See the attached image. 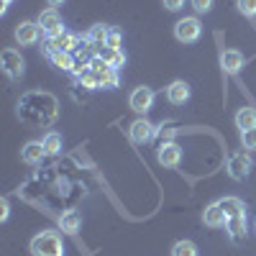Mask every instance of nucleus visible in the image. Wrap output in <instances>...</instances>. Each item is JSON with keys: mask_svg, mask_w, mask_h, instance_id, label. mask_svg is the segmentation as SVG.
Returning a JSON list of instances; mask_svg holds the SVG:
<instances>
[{"mask_svg": "<svg viewBox=\"0 0 256 256\" xmlns=\"http://www.w3.org/2000/svg\"><path fill=\"white\" fill-rule=\"evenodd\" d=\"M59 226L64 233H77L80 226H82V216L77 210H67V212H62V218H59Z\"/></svg>", "mask_w": 256, "mask_h": 256, "instance_id": "obj_19", "label": "nucleus"}, {"mask_svg": "<svg viewBox=\"0 0 256 256\" xmlns=\"http://www.w3.org/2000/svg\"><path fill=\"white\" fill-rule=\"evenodd\" d=\"M38 26L44 31L46 38H56L64 34V24H62V16L56 13V8H46L44 13L38 16Z\"/></svg>", "mask_w": 256, "mask_h": 256, "instance_id": "obj_3", "label": "nucleus"}, {"mask_svg": "<svg viewBox=\"0 0 256 256\" xmlns=\"http://www.w3.org/2000/svg\"><path fill=\"white\" fill-rule=\"evenodd\" d=\"M46 3H49L52 8H59V6H64V0H46Z\"/></svg>", "mask_w": 256, "mask_h": 256, "instance_id": "obj_32", "label": "nucleus"}, {"mask_svg": "<svg viewBox=\"0 0 256 256\" xmlns=\"http://www.w3.org/2000/svg\"><path fill=\"white\" fill-rule=\"evenodd\" d=\"M220 67L226 74H238L241 67H244V54L236 52V49H226L220 54Z\"/></svg>", "mask_w": 256, "mask_h": 256, "instance_id": "obj_11", "label": "nucleus"}, {"mask_svg": "<svg viewBox=\"0 0 256 256\" xmlns=\"http://www.w3.org/2000/svg\"><path fill=\"white\" fill-rule=\"evenodd\" d=\"M98 88H108V90L118 88V70L108 67L105 72H98Z\"/></svg>", "mask_w": 256, "mask_h": 256, "instance_id": "obj_23", "label": "nucleus"}, {"mask_svg": "<svg viewBox=\"0 0 256 256\" xmlns=\"http://www.w3.org/2000/svg\"><path fill=\"white\" fill-rule=\"evenodd\" d=\"M174 36L177 41H182V44H195V41L202 36V24L198 16H190V18H182L174 24Z\"/></svg>", "mask_w": 256, "mask_h": 256, "instance_id": "obj_2", "label": "nucleus"}, {"mask_svg": "<svg viewBox=\"0 0 256 256\" xmlns=\"http://www.w3.org/2000/svg\"><path fill=\"white\" fill-rule=\"evenodd\" d=\"M49 59H52V64H54V67H59V70H74V64H77V59L70 54V52H49L46 54Z\"/></svg>", "mask_w": 256, "mask_h": 256, "instance_id": "obj_21", "label": "nucleus"}, {"mask_svg": "<svg viewBox=\"0 0 256 256\" xmlns=\"http://www.w3.org/2000/svg\"><path fill=\"white\" fill-rule=\"evenodd\" d=\"M8 200H0V220H8Z\"/></svg>", "mask_w": 256, "mask_h": 256, "instance_id": "obj_30", "label": "nucleus"}, {"mask_svg": "<svg viewBox=\"0 0 256 256\" xmlns=\"http://www.w3.org/2000/svg\"><path fill=\"white\" fill-rule=\"evenodd\" d=\"M120 44H123V34H120V31H116V28H110L108 41H105V46H110V49H120Z\"/></svg>", "mask_w": 256, "mask_h": 256, "instance_id": "obj_27", "label": "nucleus"}, {"mask_svg": "<svg viewBox=\"0 0 256 256\" xmlns=\"http://www.w3.org/2000/svg\"><path fill=\"white\" fill-rule=\"evenodd\" d=\"M218 205L223 208V212H226L228 220H230V218H238V216H246V205H244V200H238V198H223V200H218Z\"/></svg>", "mask_w": 256, "mask_h": 256, "instance_id": "obj_17", "label": "nucleus"}, {"mask_svg": "<svg viewBox=\"0 0 256 256\" xmlns=\"http://www.w3.org/2000/svg\"><path fill=\"white\" fill-rule=\"evenodd\" d=\"M80 46V36L77 34H67V31H64L62 36H56V38H49L46 41V54L49 52H74Z\"/></svg>", "mask_w": 256, "mask_h": 256, "instance_id": "obj_9", "label": "nucleus"}, {"mask_svg": "<svg viewBox=\"0 0 256 256\" xmlns=\"http://www.w3.org/2000/svg\"><path fill=\"white\" fill-rule=\"evenodd\" d=\"M159 134V128L154 123H148V120H134L131 128H128V136H131L134 144H148V141H154V136Z\"/></svg>", "mask_w": 256, "mask_h": 256, "instance_id": "obj_5", "label": "nucleus"}, {"mask_svg": "<svg viewBox=\"0 0 256 256\" xmlns=\"http://www.w3.org/2000/svg\"><path fill=\"white\" fill-rule=\"evenodd\" d=\"M20 156H24L26 164H38L41 159L46 156V148H44V144L31 141V144H26L24 148H20Z\"/></svg>", "mask_w": 256, "mask_h": 256, "instance_id": "obj_15", "label": "nucleus"}, {"mask_svg": "<svg viewBox=\"0 0 256 256\" xmlns=\"http://www.w3.org/2000/svg\"><path fill=\"white\" fill-rule=\"evenodd\" d=\"M241 144H244V148H256V128L241 134Z\"/></svg>", "mask_w": 256, "mask_h": 256, "instance_id": "obj_28", "label": "nucleus"}, {"mask_svg": "<svg viewBox=\"0 0 256 256\" xmlns=\"http://www.w3.org/2000/svg\"><path fill=\"white\" fill-rule=\"evenodd\" d=\"M254 228H256V220H254Z\"/></svg>", "mask_w": 256, "mask_h": 256, "instance_id": "obj_34", "label": "nucleus"}, {"mask_svg": "<svg viewBox=\"0 0 256 256\" xmlns=\"http://www.w3.org/2000/svg\"><path fill=\"white\" fill-rule=\"evenodd\" d=\"M0 59H3V72L10 77V80H18L20 74H24V56H20L16 49H6L3 54H0Z\"/></svg>", "mask_w": 256, "mask_h": 256, "instance_id": "obj_6", "label": "nucleus"}, {"mask_svg": "<svg viewBox=\"0 0 256 256\" xmlns=\"http://www.w3.org/2000/svg\"><path fill=\"white\" fill-rule=\"evenodd\" d=\"M98 56H100V59H102L105 64H110L113 70H120L123 64H126V54H123V49H110V46H100Z\"/></svg>", "mask_w": 256, "mask_h": 256, "instance_id": "obj_16", "label": "nucleus"}, {"mask_svg": "<svg viewBox=\"0 0 256 256\" xmlns=\"http://www.w3.org/2000/svg\"><path fill=\"white\" fill-rule=\"evenodd\" d=\"M10 3H13V0H3V6H0V13H6V10H8V6H10Z\"/></svg>", "mask_w": 256, "mask_h": 256, "instance_id": "obj_33", "label": "nucleus"}, {"mask_svg": "<svg viewBox=\"0 0 256 256\" xmlns=\"http://www.w3.org/2000/svg\"><path fill=\"white\" fill-rule=\"evenodd\" d=\"M128 102H131V108L136 113H148L154 108V90L152 88H136L131 92V98H128Z\"/></svg>", "mask_w": 256, "mask_h": 256, "instance_id": "obj_7", "label": "nucleus"}, {"mask_svg": "<svg viewBox=\"0 0 256 256\" xmlns=\"http://www.w3.org/2000/svg\"><path fill=\"white\" fill-rule=\"evenodd\" d=\"M34 256H64V244L56 230H41L31 238Z\"/></svg>", "mask_w": 256, "mask_h": 256, "instance_id": "obj_1", "label": "nucleus"}, {"mask_svg": "<svg viewBox=\"0 0 256 256\" xmlns=\"http://www.w3.org/2000/svg\"><path fill=\"white\" fill-rule=\"evenodd\" d=\"M172 256H198V246L192 241H177L172 246Z\"/></svg>", "mask_w": 256, "mask_h": 256, "instance_id": "obj_24", "label": "nucleus"}, {"mask_svg": "<svg viewBox=\"0 0 256 256\" xmlns=\"http://www.w3.org/2000/svg\"><path fill=\"white\" fill-rule=\"evenodd\" d=\"M238 10L246 16V18H254L256 16V0H236Z\"/></svg>", "mask_w": 256, "mask_h": 256, "instance_id": "obj_25", "label": "nucleus"}, {"mask_svg": "<svg viewBox=\"0 0 256 256\" xmlns=\"http://www.w3.org/2000/svg\"><path fill=\"white\" fill-rule=\"evenodd\" d=\"M166 100L172 102V105H184L190 100V84L184 80H174L166 88Z\"/></svg>", "mask_w": 256, "mask_h": 256, "instance_id": "obj_12", "label": "nucleus"}, {"mask_svg": "<svg viewBox=\"0 0 256 256\" xmlns=\"http://www.w3.org/2000/svg\"><path fill=\"white\" fill-rule=\"evenodd\" d=\"M108 34H110L108 26L95 24V26L88 31V36H84V44H90L92 52H100V46H105V41H108Z\"/></svg>", "mask_w": 256, "mask_h": 256, "instance_id": "obj_14", "label": "nucleus"}, {"mask_svg": "<svg viewBox=\"0 0 256 256\" xmlns=\"http://www.w3.org/2000/svg\"><path fill=\"white\" fill-rule=\"evenodd\" d=\"M44 34L41 31V26L38 24H31V20H24L18 28H16V41L20 46H34L36 41H38V36Z\"/></svg>", "mask_w": 256, "mask_h": 256, "instance_id": "obj_8", "label": "nucleus"}, {"mask_svg": "<svg viewBox=\"0 0 256 256\" xmlns=\"http://www.w3.org/2000/svg\"><path fill=\"white\" fill-rule=\"evenodd\" d=\"M174 136H177V128H166V131H162V138H164V144H166V141H172Z\"/></svg>", "mask_w": 256, "mask_h": 256, "instance_id": "obj_31", "label": "nucleus"}, {"mask_svg": "<svg viewBox=\"0 0 256 256\" xmlns=\"http://www.w3.org/2000/svg\"><path fill=\"white\" fill-rule=\"evenodd\" d=\"M190 3H192V8H195L198 16H202V13H210V10H212L216 0H190Z\"/></svg>", "mask_w": 256, "mask_h": 256, "instance_id": "obj_26", "label": "nucleus"}, {"mask_svg": "<svg viewBox=\"0 0 256 256\" xmlns=\"http://www.w3.org/2000/svg\"><path fill=\"white\" fill-rule=\"evenodd\" d=\"M162 3H164L166 10H180L184 6V0H162Z\"/></svg>", "mask_w": 256, "mask_h": 256, "instance_id": "obj_29", "label": "nucleus"}, {"mask_svg": "<svg viewBox=\"0 0 256 256\" xmlns=\"http://www.w3.org/2000/svg\"><path fill=\"white\" fill-rule=\"evenodd\" d=\"M156 159H159L162 166H169V169H172V166H177V164L182 162V148H180L174 141H166V144L159 146Z\"/></svg>", "mask_w": 256, "mask_h": 256, "instance_id": "obj_10", "label": "nucleus"}, {"mask_svg": "<svg viewBox=\"0 0 256 256\" xmlns=\"http://www.w3.org/2000/svg\"><path fill=\"white\" fill-rule=\"evenodd\" d=\"M251 166H254L251 156H248L246 152H238V154H233V156L228 159V166H226V169H228V177H230V180L241 182V180H246V177H248Z\"/></svg>", "mask_w": 256, "mask_h": 256, "instance_id": "obj_4", "label": "nucleus"}, {"mask_svg": "<svg viewBox=\"0 0 256 256\" xmlns=\"http://www.w3.org/2000/svg\"><path fill=\"white\" fill-rule=\"evenodd\" d=\"M226 228H228L230 241H244V238H246V216L230 218V220L226 223Z\"/></svg>", "mask_w": 256, "mask_h": 256, "instance_id": "obj_20", "label": "nucleus"}, {"mask_svg": "<svg viewBox=\"0 0 256 256\" xmlns=\"http://www.w3.org/2000/svg\"><path fill=\"white\" fill-rule=\"evenodd\" d=\"M202 223L210 226V228H223V226L228 223V218H226L223 208H220L218 202H212V205H208V208L202 210Z\"/></svg>", "mask_w": 256, "mask_h": 256, "instance_id": "obj_13", "label": "nucleus"}, {"mask_svg": "<svg viewBox=\"0 0 256 256\" xmlns=\"http://www.w3.org/2000/svg\"><path fill=\"white\" fill-rule=\"evenodd\" d=\"M41 144H44V148H46V156H56L62 152V136L56 131H49Z\"/></svg>", "mask_w": 256, "mask_h": 256, "instance_id": "obj_22", "label": "nucleus"}, {"mask_svg": "<svg viewBox=\"0 0 256 256\" xmlns=\"http://www.w3.org/2000/svg\"><path fill=\"white\" fill-rule=\"evenodd\" d=\"M236 126L244 131H251V128H256V108H251V105H246V108H241L236 113Z\"/></svg>", "mask_w": 256, "mask_h": 256, "instance_id": "obj_18", "label": "nucleus"}]
</instances>
